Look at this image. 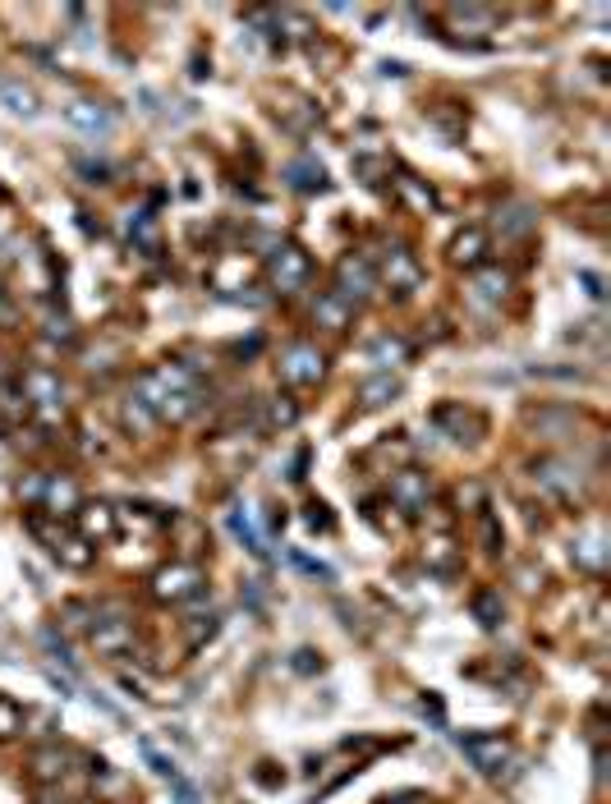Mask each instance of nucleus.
<instances>
[{
    "label": "nucleus",
    "instance_id": "f257e3e1",
    "mask_svg": "<svg viewBox=\"0 0 611 804\" xmlns=\"http://www.w3.org/2000/svg\"><path fill=\"white\" fill-rule=\"evenodd\" d=\"M134 396L157 414V423H189L202 405V386H198L193 368L166 359L157 368H143L134 377Z\"/></svg>",
    "mask_w": 611,
    "mask_h": 804
},
{
    "label": "nucleus",
    "instance_id": "f03ea898",
    "mask_svg": "<svg viewBox=\"0 0 611 804\" xmlns=\"http://www.w3.org/2000/svg\"><path fill=\"white\" fill-rule=\"evenodd\" d=\"M29 533L42 542V548H46V557H56V561H60V565H69V570H88V565H92V557H97V552H92L88 542H84L79 533H74L69 525L51 520V515H42V510H33V515H29Z\"/></svg>",
    "mask_w": 611,
    "mask_h": 804
},
{
    "label": "nucleus",
    "instance_id": "7ed1b4c3",
    "mask_svg": "<svg viewBox=\"0 0 611 804\" xmlns=\"http://www.w3.org/2000/svg\"><path fill=\"white\" fill-rule=\"evenodd\" d=\"M202 588H208V575H202L198 561H170L147 580L152 603H162V607H185V603L202 598Z\"/></svg>",
    "mask_w": 611,
    "mask_h": 804
},
{
    "label": "nucleus",
    "instance_id": "20e7f679",
    "mask_svg": "<svg viewBox=\"0 0 611 804\" xmlns=\"http://www.w3.org/2000/svg\"><path fill=\"white\" fill-rule=\"evenodd\" d=\"M373 276H377V285H387V290L396 295V299H410L419 285H423V267H419V257L404 249V244H387L381 249V257L373 263Z\"/></svg>",
    "mask_w": 611,
    "mask_h": 804
},
{
    "label": "nucleus",
    "instance_id": "39448f33",
    "mask_svg": "<svg viewBox=\"0 0 611 804\" xmlns=\"http://www.w3.org/2000/svg\"><path fill=\"white\" fill-rule=\"evenodd\" d=\"M309 276H313V263L299 244H276L267 253V285L276 295H299L309 285Z\"/></svg>",
    "mask_w": 611,
    "mask_h": 804
},
{
    "label": "nucleus",
    "instance_id": "423d86ee",
    "mask_svg": "<svg viewBox=\"0 0 611 804\" xmlns=\"http://www.w3.org/2000/svg\"><path fill=\"white\" fill-rule=\"evenodd\" d=\"M19 386H23V396H29V409L37 414V419H46V423L65 419V382H60V373H51V368H29V373L19 377Z\"/></svg>",
    "mask_w": 611,
    "mask_h": 804
},
{
    "label": "nucleus",
    "instance_id": "0eeeda50",
    "mask_svg": "<svg viewBox=\"0 0 611 804\" xmlns=\"http://www.w3.org/2000/svg\"><path fill=\"white\" fill-rule=\"evenodd\" d=\"M276 373H281L286 386H295V392H303V386H318L326 377V354L309 341H295L281 350V363H276Z\"/></svg>",
    "mask_w": 611,
    "mask_h": 804
},
{
    "label": "nucleus",
    "instance_id": "6e6552de",
    "mask_svg": "<svg viewBox=\"0 0 611 804\" xmlns=\"http://www.w3.org/2000/svg\"><path fill=\"white\" fill-rule=\"evenodd\" d=\"M74 533H79L88 548H107V542L120 538V510L111 502H84L79 510H74Z\"/></svg>",
    "mask_w": 611,
    "mask_h": 804
},
{
    "label": "nucleus",
    "instance_id": "1a4fd4ad",
    "mask_svg": "<svg viewBox=\"0 0 611 804\" xmlns=\"http://www.w3.org/2000/svg\"><path fill=\"white\" fill-rule=\"evenodd\" d=\"M373 290H377L373 263H368L364 253H345L341 263H336V285H331V295H336V299H345V304L354 308V304L373 299Z\"/></svg>",
    "mask_w": 611,
    "mask_h": 804
},
{
    "label": "nucleus",
    "instance_id": "9d476101",
    "mask_svg": "<svg viewBox=\"0 0 611 804\" xmlns=\"http://www.w3.org/2000/svg\"><path fill=\"white\" fill-rule=\"evenodd\" d=\"M88 643L97 648V658H124L134 648V620L130 616H107L97 612L88 626Z\"/></svg>",
    "mask_w": 611,
    "mask_h": 804
},
{
    "label": "nucleus",
    "instance_id": "9b49d317",
    "mask_svg": "<svg viewBox=\"0 0 611 804\" xmlns=\"http://www.w3.org/2000/svg\"><path fill=\"white\" fill-rule=\"evenodd\" d=\"M387 497H391V506H396V510H404V515L414 520V515H423V510H427V502H432V483H427V474L410 470V464H400V470H391Z\"/></svg>",
    "mask_w": 611,
    "mask_h": 804
},
{
    "label": "nucleus",
    "instance_id": "f8f14e48",
    "mask_svg": "<svg viewBox=\"0 0 611 804\" xmlns=\"http://www.w3.org/2000/svg\"><path fill=\"white\" fill-rule=\"evenodd\" d=\"M84 506V492L69 474H46L42 478V497H37V510L51 515V520H74V510Z\"/></svg>",
    "mask_w": 611,
    "mask_h": 804
},
{
    "label": "nucleus",
    "instance_id": "ddd939ff",
    "mask_svg": "<svg viewBox=\"0 0 611 804\" xmlns=\"http://www.w3.org/2000/svg\"><path fill=\"white\" fill-rule=\"evenodd\" d=\"M460 749L482 777H501V768L511 763V740L506 736H460Z\"/></svg>",
    "mask_w": 611,
    "mask_h": 804
},
{
    "label": "nucleus",
    "instance_id": "4468645a",
    "mask_svg": "<svg viewBox=\"0 0 611 804\" xmlns=\"http://www.w3.org/2000/svg\"><path fill=\"white\" fill-rule=\"evenodd\" d=\"M65 120L79 129V134H88V139H107V134H115V111L101 107V101H69V107H65Z\"/></svg>",
    "mask_w": 611,
    "mask_h": 804
},
{
    "label": "nucleus",
    "instance_id": "2eb2a0df",
    "mask_svg": "<svg viewBox=\"0 0 611 804\" xmlns=\"http://www.w3.org/2000/svg\"><path fill=\"white\" fill-rule=\"evenodd\" d=\"M446 253H451V263H455V267L478 272L482 263H488V230H482V225H465L460 235L451 240V249H446Z\"/></svg>",
    "mask_w": 611,
    "mask_h": 804
},
{
    "label": "nucleus",
    "instance_id": "dca6fc26",
    "mask_svg": "<svg viewBox=\"0 0 611 804\" xmlns=\"http://www.w3.org/2000/svg\"><path fill=\"white\" fill-rule=\"evenodd\" d=\"M69 749H60V745H42V749H33V759H29V772H33V782H42V786H60V777L69 772Z\"/></svg>",
    "mask_w": 611,
    "mask_h": 804
},
{
    "label": "nucleus",
    "instance_id": "f3484780",
    "mask_svg": "<svg viewBox=\"0 0 611 804\" xmlns=\"http://www.w3.org/2000/svg\"><path fill=\"white\" fill-rule=\"evenodd\" d=\"M423 565L437 570V575H455V570H460V542H455L451 533H427V542H423Z\"/></svg>",
    "mask_w": 611,
    "mask_h": 804
},
{
    "label": "nucleus",
    "instance_id": "a211bd4d",
    "mask_svg": "<svg viewBox=\"0 0 611 804\" xmlns=\"http://www.w3.org/2000/svg\"><path fill=\"white\" fill-rule=\"evenodd\" d=\"M432 423L446 428L455 442H478V432H482V419L474 409H460V405H442L437 414H432Z\"/></svg>",
    "mask_w": 611,
    "mask_h": 804
},
{
    "label": "nucleus",
    "instance_id": "6ab92c4d",
    "mask_svg": "<svg viewBox=\"0 0 611 804\" xmlns=\"http://www.w3.org/2000/svg\"><path fill=\"white\" fill-rule=\"evenodd\" d=\"M533 483H543L547 492H562V497H575L579 487V470L566 460H538L533 464Z\"/></svg>",
    "mask_w": 611,
    "mask_h": 804
},
{
    "label": "nucleus",
    "instance_id": "aec40b11",
    "mask_svg": "<svg viewBox=\"0 0 611 804\" xmlns=\"http://www.w3.org/2000/svg\"><path fill=\"white\" fill-rule=\"evenodd\" d=\"M469 290L478 304H501L506 290H511V276L497 272V267H478V272H469Z\"/></svg>",
    "mask_w": 611,
    "mask_h": 804
},
{
    "label": "nucleus",
    "instance_id": "412c9836",
    "mask_svg": "<svg viewBox=\"0 0 611 804\" xmlns=\"http://www.w3.org/2000/svg\"><path fill=\"white\" fill-rule=\"evenodd\" d=\"M570 557H575L579 570H589V575H602V570H607V538H602V533H584V538H575Z\"/></svg>",
    "mask_w": 611,
    "mask_h": 804
},
{
    "label": "nucleus",
    "instance_id": "4be33fe9",
    "mask_svg": "<svg viewBox=\"0 0 611 804\" xmlns=\"http://www.w3.org/2000/svg\"><path fill=\"white\" fill-rule=\"evenodd\" d=\"M0 101L14 111V115H23V120H33L37 111H42V101H37V92L29 88V84H19V79H0Z\"/></svg>",
    "mask_w": 611,
    "mask_h": 804
},
{
    "label": "nucleus",
    "instance_id": "5701e85b",
    "mask_svg": "<svg viewBox=\"0 0 611 804\" xmlns=\"http://www.w3.org/2000/svg\"><path fill=\"white\" fill-rule=\"evenodd\" d=\"M469 612H474V620H478L482 630H497V626H501V616H506L501 588H478L474 598H469Z\"/></svg>",
    "mask_w": 611,
    "mask_h": 804
},
{
    "label": "nucleus",
    "instance_id": "b1692460",
    "mask_svg": "<svg viewBox=\"0 0 611 804\" xmlns=\"http://www.w3.org/2000/svg\"><path fill=\"white\" fill-rule=\"evenodd\" d=\"M23 419H33L23 386H19V382H0V423L14 428V423H23Z\"/></svg>",
    "mask_w": 611,
    "mask_h": 804
},
{
    "label": "nucleus",
    "instance_id": "393cba45",
    "mask_svg": "<svg viewBox=\"0 0 611 804\" xmlns=\"http://www.w3.org/2000/svg\"><path fill=\"white\" fill-rule=\"evenodd\" d=\"M120 423H124V432H134V437H147L152 428H157V414H152L134 392L124 396V405H120Z\"/></svg>",
    "mask_w": 611,
    "mask_h": 804
},
{
    "label": "nucleus",
    "instance_id": "a878e982",
    "mask_svg": "<svg viewBox=\"0 0 611 804\" xmlns=\"http://www.w3.org/2000/svg\"><path fill=\"white\" fill-rule=\"evenodd\" d=\"M124 235H130L134 249L143 253H157L162 240H157V221H152V212H130V221H124Z\"/></svg>",
    "mask_w": 611,
    "mask_h": 804
},
{
    "label": "nucleus",
    "instance_id": "bb28decb",
    "mask_svg": "<svg viewBox=\"0 0 611 804\" xmlns=\"http://www.w3.org/2000/svg\"><path fill=\"white\" fill-rule=\"evenodd\" d=\"M497 230H501V240H520V235H529V230H533V212L524 202H506L497 212Z\"/></svg>",
    "mask_w": 611,
    "mask_h": 804
},
{
    "label": "nucleus",
    "instance_id": "cd10ccee",
    "mask_svg": "<svg viewBox=\"0 0 611 804\" xmlns=\"http://www.w3.org/2000/svg\"><path fill=\"white\" fill-rule=\"evenodd\" d=\"M396 194H400L404 202H410L414 212H423V217H427V212H437V194H432V189L423 185V179H414V175H400V179H396Z\"/></svg>",
    "mask_w": 611,
    "mask_h": 804
},
{
    "label": "nucleus",
    "instance_id": "c85d7f7f",
    "mask_svg": "<svg viewBox=\"0 0 611 804\" xmlns=\"http://www.w3.org/2000/svg\"><path fill=\"white\" fill-rule=\"evenodd\" d=\"M313 318H318L326 331H345V327H349V318H354V308L326 290V295L318 299V308H313Z\"/></svg>",
    "mask_w": 611,
    "mask_h": 804
},
{
    "label": "nucleus",
    "instance_id": "c756f323",
    "mask_svg": "<svg viewBox=\"0 0 611 804\" xmlns=\"http://www.w3.org/2000/svg\"><path fill=\"white\" fill-rule=\"evenodd\" d=\"M231 533H235V538H240L244 548H248L253 557H258V561H267V542H263V533H258V529H253V515H248L244 506H235V510H231Z\"/></svg>",
    "mask_w": 611,
    "mask_h": 804
},
{
    "label": "nucleus",
    "instance_id": "7c9ffc66",
    "mask_svg": "<svg viewBox=\"0 0 611 804\" xmlns=\"http://www.w3.org/2000/svg\"><path fill=\"white\" fill-rule=\"evenodd\" d=\"M396 396H400V382H396L391 373H381V377H373V382H364V386H359L364 409H381V405H391Z\"/></svg>",
    "mask_w": 611,
    "mask_h": 804
},
{
    "label": "nucleus",
    "instance_id": "2f4dec72",
    "mask_svg": "<svg viewBox=\"0 0 611 804\" xmlns=\"http://www.w3.org/2000/svg\"><path fill=\"white\" fill-rule=\"evenodd\" d=\"M286 175H290V185H295V189H303V194H313V189H326V170H322L318 162H309V157L290 162V166H286Z\"/></svg>",
    "mask_w": 611,
    "mask_h": 804
},
{
    "label": "nucleus",
    "instance_id": "473e14b6",
    "mask_svg": "<svg viewBox=\"0 0 611 804\" xmlns=\"http://www.w3.org/2000/svg\"><path fill=\"white\" fill-rule=\"evenodd\" d=\"M221 635V616H189L185 620V648L189 653H198L202 643H212Z\"/></svg>",
    "mask_w": 611,
    "mask_h": 804
},
{
    "label": "nucleus",
    "instance_id": "72a5a7b5",
    "mask_svg": "<svg viewBox=\"0 0 611 804\" xmlns=\"http://www.w3.org/2000/svg\"><path fill=\"white\" fill-rule=\"evenodd\" d=\"M404 354H410V345H404L400 335H377V341L368 345V359L377 363V368H396V363H404Z\"/></svg>",
    "mask_w": 611,
    "mask_h": 804
},
{
    "label": "nucleus",
    "instance_id": "f704fd0d",
    "mask_svg": "<svg viewBox=\"0 0 611 804\" xmlns=\"http://www.w3.org/2000/svg\"><path fill=\"white\" fill-rule=\"evenodd\" d=\"M23 726H29V713H23L10 694H0V740H19Z\"/></svg>",
    "mask_w": 611,
    "mask_h": 804
},
{
    "label": "nucleus",
    "instance_id": "c9c22d12",
    "mask_svg": "<svg viewBox=\"0 0 611 804\" xmlns=\"http://www.w3.org/2000/svg\"><path fill=\"white\" fill-rule=\"evenodd\" d=\"M299 423V405L290 396H276L267 405V428H295Z\"/></svg>",
    "mask_w": 611,
    "mask_h": 804
},
{
    "label": "nucleus",
    "instance_id": "e433bc0d",
    "mask_svg": "<svg viewBox=\"0 0 611 804\" xmlns=\"http://www.w3.org/2000/svg\"><path fill=\"white\" fill-rule=\"evenodd\" d=\"M138 749H143V759H147V768H152V772H157V777H166V782H170V777H180V772H175V759H166V755H162V749H157V745H152V740H138Z\"/></svg>",
    "mask_w": 611,
    "mask_h": 804
},
{
    "label": "nucleus",
    "instance_id": "4c0bfd02",
    "mask_svg": "<svg viewBox=\"0 0 611 804\" xmlns=\"http://www.w3.org/2000/svg\"><path fill=\"white\" fill-rule=\"evenodd\" d=\"M478 542H482V552H492V557L501 552V529H497V520H492L488 510L478 515Z\"/></svg>",
    "mask_w": 611,
    "mask_h": 804
},
{
    "label": "nucleus",
    "instance_id": "58836bf2",
    "mask_svg": "<svg viewBox=\"0 0 611 804\" xmlns=\"http://www.w3.org/2000/svg\"><path fill=\"white\" fill-rule=\"evenodd\" d=\"M170 791H175V804H202L198 800V786L185 782V777H170Z\"/></svg>",
    "mask_w": 611,
    "mask_h": 804
},
{
    "label": "nucleus",
    "instance_id": "ea45409f",
    "mask_svg": "<svg viewBox=\"0 0 611 804\" xmlns=\"http://www.w3.org/2000/svg\"><path fill=\"white\" fill-rule=\"evenodd\" d=\"M290 561H295L299 570H309V575H318V580H331V565H322V561H313V557H303V552H290Z\"/></svg>",
    "mask_w": 611,
    "mask_h": 804
},
{
    "label": "nucleus",
    "instance_id": "a19ab883",
    "mask_svg": "<svg viewBox=\"0 0 611 804\" xmlns=\"http://www.w3.org/2000/svg\"><path fill=\"white\" fill-rule=\"evenodd\" d=\"M295 671H303V676H313V671H322V658L313 653V648H299V653H295Z\"/></svg>",
    "mask_w": 611,
    "mask_h": 804
},
{
    "label": "nucleus",
    "instance_id": "79ce46f5",
    "mask_svg": "<svg viewBox=\"0 0 611 804\" xmlns=\"http://www.w3.org/2000/svg\"><path fill=\"white\" fill-rule=\"evenodd\" d=\"M303 520H309V529H331V515H326V506H322V502H313Z\"/></svg>",
    "mask_w": 611,
    "mask_h": 804
},
{
    "label": "nucleus",
    "instance_id": "37998d69",
    "mask_svg": "<svg viewBox=\"0 0 611 804\" xmlns=\"http://www.w3.org/2000/svg\"><path fill=\"white\" fill-rule=\"evenodd\" d=\"M419 708H423V717H432V722H437V726H442V722H446V713H442V704H437V698H432V694H427V698H423V704H419Z\"/></svg>",
    "mask_w": 611,
    "mask_h": 804
},
{
    "label": "nucleus",
    "instance_id": "c03bdc74",
    "mask_svg": "<svg viewBox=\"0 0 611 804\" xmlns=\"http://www.w3.org/2000/svg\"><path fill=\"white\" fill-rule=\"evenodd\" d=\"M10 235H14V217H5V212H0V244H5Z\"/></svg>",
    "mask_w": 611,
    "mask_h": 804
},
{
    "label": "nucleus",
    "instance_id": "a18cd8bd",
    "mask_svg": "<svg viewBox=\"0 0 611 804\" xmlns=\"http://www.w3.org/2000/svg\"><path fill=\"white\" fill-rule=\"evenodd\" d=\"M74 804H101V800H74Z\"/></svg>",
    "mask_w": 611,
    "mask_h": 804
},
{
    "label": "nucleus",
    "instance_id": "49530a36",
    "mask_svg": "<svg viewBox=\"0 0 611 804\" xmlns=\"http://www.w3.org/2000/svg\"><path fill=\"white\" fill-rule=\"evenodd\" d=\"M0 304H5V290H0Z\"/></svg>",
    "mask_w": 611,
    "mask_h": 804
}]
</instances>
